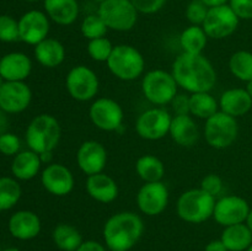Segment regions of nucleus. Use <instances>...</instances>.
Segmentation results:
<instances>
[{
	"instance_id": "obj_37",
	"label": "nucleus",
	"mask_w": 252,
	"mask_h": 251,
	"mask_svg": "<svg viewBox=\"0 0 252 251\" xmlns=\"http://www.w3.org/2000/svg\"><path fill=\"white\" fill-rule=\"evenodd\" d=\"M209 7L201 0H191L185 10V16L191 25L202 26L208 14Z\"/></svg>"
},
{
	"instance_id": "obj_51",
	"label": "nucleus",
	"mask_w": 252,
	"mask_h": 251,
	"mask_svg": "<svg viewBox=\"0 0 252 251\" xmlns=\"http://www.w3.org/2000/svg\"><path fill=\"white\" fill-rule=\"evenodd\" d=\"M4 83H5L4 78H2V76H1V75H0V86H1V85H2V84H4Z\"/></svg>"
},
{
	"instance_id": "obj_49",
	"label": "nucleus",
	"mask_w": 252,
	"mask_h": 251,
	"mask_svg": "<svg viewBox=\"0 0 252 251\" xmlns=\"http://www.w3.org/2000/svg\"><path fill=\"white\" fill-rule=\"evenodd\" d=\"M246 91H248L249 93V95L251 96V98H252V80H250L249 81V83H246Z\"/></svg>"
},
{
	"instance_id": "obj_39",
	"label": "nucleus",
	"mask_w": 252,
	"mask_h": 251,
	"mask_svg": "<svg viewBox=\"0 0 252 251\" xmlns=\"http://www.w3.org/2000/svg\"><path fill=\"white\" fill-rule=\"evenodd\" d=\"M20 147H21V143H20L19 137L14 133H4L2 135H0V153H2L4 155H16L19 154Z\"/></svg>"
},
{
	"instance_id": "obj_26",
	"label": "nucleus",
	"mask_w": 252,
	"mask_h": 251,
	"mask_svg": "<svg viewBox=\"0 0 252 251\" xmlns=\"http://www.w3.org/2000/svg\"><path fill=\"white\" fill-rule=\"evenodd\" d=\"M42 160L39 154L33 150H25L15 155L11 164V171L16 179L27 181L38 175L42 166Z\"/></svg>"
},
{
	"instance_id": "obj_38",
	"label": "nucleus",
	"mask_w": 252,
	"mask_h": 251,
	"mask_svg": "<svg viewBox=\"0 0 252 251\" xmlns=\"http://www.w3.org/2000/svg\"><path fill=\"white\" fill-rule=\"evenodd\" d=\"M199 188H202L204 192H207V193H209L211 196L216 197L217 198V197L220 196V193L223 192L224 182L219 175L208 174L202 179Z\"/></svg>"
},
{
	"instance_id": "obj_6",
	"label": "nucleus",
	"mask_w": 252,
	"mask_h": 251,
	"mask_svg": "<svg viewBox=\"0 0 252 251\" xmlns=\"http://www.w3.org/2000/svg\"><path fill=\"white\" fill-rule=\"evenodd\" d=\"M176 80L171 73L162 69H154L143 75L142 93L150 103L155 106H166L177 95Z\"/></svg>"
},
{
	"instance_id": "obj_35",
	"label": "nucleus",
	"mask_w": 252,
	"mask_h": 251,
	"mask_svg": "<svg viewBox=\"0 0 252 251\" xmlns=\"http://www.w3.org/2000/svg\"><path fill=\"white\" fill-rule=\"evenodd\" d=\"M113 44L107 37H101V38L91 39L88 43V53L90 58L95 62H107L110 58L111 53L113 51Z\"/></svg>"
},
{
	"instance_id": "obj_1",
	"label": "nucleus",
	"mask_w": 252,
	"mask_h": 251,
	"mask_svg": "<svg viewBox=\"0 0 252 251\" xmlns=\"http://www.w3.org/2000/svg\"><path fill=\"white\" fill-rule=\"evenodd\" d=\"M171 74L179 88L189 94L211 93L217 84L216 68L203 53L182 52L172 63Z\"/></svg>"
},
{
	"instance_id": "obj_22",
	"label": "nucleus",
	"mask_w": 252,
	"mask_h": 251,
	"mask_svg": "<svg viewBox=\"0 0 252 251\" xmlns=\"http://www.w3.org/2000/svg\"><path fill=\"white\" fill-rule=\"evenodd\" d=\"M32 62L21 52L7 53L0 59V75L5 81H24L31 74Z\"/></svg>"
},
{
	"instance_id": "obj_47",
	"label": "nucleus",
	"mask_w": 252,
	"mask_h": 251,
	"mask_svg": "<svg viewBox=\"0 0 252 251\" xmlns=\"http://www.w3.org/2000/svg\"><path fill=\"white\" fill-rule=\"evenodd\" d=\"M52 154H53V152H47V153H42V154H39V157H41V160L43 164H51L52 161Z\"/></svg>"
},
{
	"instance_id": "obj_40",
	"label": "nucleus",
	"mask_w": 252,
	"mask_h": 251,
	"mask_svg": "<svg viewBox=\"0 0 252 251\" xmlns=\"http://www.w3.org/2000/svg\"><path fill=\"white\" fill-rule=\"evenodd\" d=\"M139 14L153 15L164 7L167 0H130Z\"/></svg>"
},
{
	"instance_id": "obj_48",
	"label": "nucleus",
	"mask_w": 252,
	"mask_h": 251,
	"mask_svg": "<svg viewBox=\"0 0 252 251\" xmlns=\"http://www.w3.org/2000/svg\"><path fill=\"white\" fill-rule=\"evenodd\" d=\"M245 224L248 225V228L250 229V231L252 233V209H250V213H249L248 218H246Z\"/></svg>"
},
{
	"instance_id": "obj_31",
	"label": "nucleus",
	"mask_w": 252,
	"mask_h": 251,
	"mask_svg": "<svg viewBox=\"0 0 252 251\" xmlns=\"http://www.w3.org/2000/svg\"><path fill=\"white\" fill-rule=\"evenodd\" d=\"M135 171L144 182H158L164 177L165 165L155 155L145 154L135 161Z\"/></svg>"
},
{
	"instance_id": "obj_23",
	"label": "nucleus",
	"mask_w": 252,
	"mask_h": 251,
	"mask_svg": "<svg viewBox=\"0 0 252 251\" xmlns=\"http://www.w3.org/2000/svg\"><path fill=\"white\" fill-rule=\"evenodd\" d=\"M43 7L49 20L61 26L73 25L80 12L78 0H43Z\"/></svg>"
},
{
	"instance_id": "obj_16",
	"label": "nucleus",
	"mask_w": 252,
	"mask_h": 251,
	"mask_svg": "<svg viewBox=\"0 0 252 251\" xmlns=\"http://www.w3.org/2000/svg\"><path fill=\"white\" fill-rule=\"evenodd\" d=\"M41 182L48 193L57 197L68 196L75 185L70 169L58 162H51L44 167L41 174Z\"/></svg>"
},
{
	"instance_id": "obj_30",
	"label": "nucleus",
	"mask_w": 252,
	"mask_h": 251,
	"mask_svg": "<svg viewBox=\"0 0 252 251\" xmlns=\"http://www.w3.org/2000/svg\"><path fill=\"white\" fill-rule=\"evenodd\" d=\"M208 43V36L202 26L189 25L180 34V46L184 53L202 54Z\"/></svg>"
},
{
	"instance_id": "obj_44",
	"label": "nucleus",
	"mask_w": 252,
	"mask_h": 251,
	"mask_svg": "<svg viewBox=\"0 0 252 251\" xmlns=\"http://www.w3.org/2000/svg\"><path fill=\"white\" fill-rule=\"evenodd\" d=\"M204 251H228V249L225 248L223 241H221L220 239H218V240L209 241V243L206 245Z\"/></svg>"
},
{
	"instance_id": "obj_28",
	"label": "nucleus",
	"mask_w": 252,
	"mask_h": 251,
	"mask_svg": "<svg viewBox=\"0 0 252 251\" xmlns=\"http://www.w3.org/2000/svg\"><path fill=\"white\" fill-rule=\"evenodd\" d=\"M52 239L54 245L62 251H76L84 241L78 228L66 223L58 224L53 229Z\"/></svg>"
},
{
	"instance_id": "obj_27",
	"label": "nucleus",
	"mask_w": 252,
	"mask_h": 251,
	"mask_svg": "<svg viewBox=\"0 0 252 251\" xmlns=\"http://www.w3.org/2000/svg\"><path fill=\"white\" fill-rule=\"evenodd\" d=\"M220 240L228 251H246L252 244V233L245 223L225 226Z\"/></svg>"
},
{
	"instance_id": "obj_41",
	"label": "nucleus",
	"mask_w": 252,
	"mask_h": 251,
	"mask_svg": "<svg viewBox=\"0 0 252 251\" xmlns=\"http://www.w3.org/2000/svg\"><path fill=\"white\" fill-rule=\"evenodd\" d=\"M229 6L240 20H252V0H229Z\"/></svg>"
},
{
	"instance_id": "obj_55",
	"label": "nucleus",
	"mask_w": 252,
	"mask_h": 251,
	"mask_svg": "<svg viewBox=\"0 0 252 251\" xmlns=\"http://www.w3.org/2000/svg\"><path fill=\"white\" fill-rule=\"evenodd\" d=\"M112 251H122V250H112Z\"/></svg>"
},
{
	"instance_id": "obj_5",
	"label": "nucleus",
	"mask_w": 252,
	"mask_h": 251,
	"mask_svg": "<svg viewBox=\"0 0 252 251\" xmlns=\"http://www.w3.org/2000/svg\"><path fill=\"white\" fill-rule=\"evenodd\" d=\"M106 64L111 74L123 81L137 80L145 69L144 57L130 44H117L113 47Z\"/></svg>"
},
{
	"instance_id": "obj_7",
	"label": "nucleus",
	"mask_w": 252,
	"mask_h": 251,
	"mask_svg": "<svg viewBox=\"0 0 252 251\" xmlns=\"http://www.w3.org/2000/svg\"><path fill=\"white\" fill-rule=\"evenodd\" d=\"M97 14L108 30L127 32L135 26L139 12L130 0H103L98 2Z\"/></svg>"
},
{
	"instance_id": "obj_21",
	"label": "nucleus",
	"mask_w": 252,
	"mask_h": 251,
	"mask_svg": "<svg viewBox=\"0 0 252 251\" xmlns=\"http://www.w3.org/2000/svg\"><path fill=\"white\" fill-rule=\"evenodd\" d=\"M41 219L34 212L19 211L9 219V231L19 240H31L41 233Z\"/></svg>"
},
{
	"instance_id": "obj_52",
	"label": "nucleus",
	"mask_w": 252,
	"mask_h": 251,
	"mask_svg": "<svg viewBox=\"0 0 252 251\" xmlns=\"http://www.w3.org/2000/svg\"><path fill=\"white\" fill-rule=\"evenodd\" d=\"M246 251H252V244H251V245H250V248H249L248 250H246Z\"/></svg>"
},
{
	"instance_id": "obj_10",
	"label": "nucleus",
	"mask_w": 252,
	"mask_h": 251,
	"mask_svg": "<svg viewBox=\"0 0 252 251\" xmlns=\"http://www.w3.org/2000/svg\"><path fill=\"white\" fill-rule=\"evenodd\" d=\"M172 116L166 108H149L138 116L135 121V130L138 135L145 140H160L169 134Z\"/></svg>"
},
{
	"instance_id": "obj_29",
	"label": "nucleus",
	"mask_w": 252,
	"mask_h": 251,
	"mask_svg": "<svg viewBox=\"0 0 252 251\" xmlns=\"http://www.w3.org/2000/svg\"><path fill=\"white\" fill-rule=\"evenodd\" d=\"M218 111H220L219 101L211 93L189 94V115L192 117L206 121Z\"/></svg>"
},
{
	"instance_id": "obj_50",
	"label": "nucleus",
	"mask_w": 252,
	"mask_h": 251,
	"mask_svg": "<svg viewBox=\"0 0 252 251\" xmlns=\"http://www.w3.org/2000/svg\"><path fill=\"white\" fill-rule=\"evenodd\" d=\"M4 251H20V250L16 248H9V249H5Z\"/></svg>"
},
{
	"instance_id": "obj_54",
	"label": "nucleus",
	"mask_w": 252,
	"mask_h": 251,
	"mask_svg": "<svg viewBox=\"0 0 252 251\" xmlns=\"http://www.w3.org/2000/svg\"><path fill=\"white\" fill-rule=\"evenodd\" d=\"M94 1H96V2H101V1H103V0H94Z\"/></svg>"
},
{
	"instance_id": "obj_4",
	"label": "nucleus",
	"mask_w": 252,
	"mask_h": 251,
	"mask_svg": "<svg viewBox=\"0 0 252 251\" xmlns=\"http://www.w3.org/2000/svg\"><path fill=\"white\" fill-rule=\"evenodd\" d=\"M216 202V197L202 188L187 189L177 199V216L186 223L201 224L213 218Z\"/></svg>"
},
{
	"instance_id": "obj_3",
	"label": "nucleus",
	"mask_w": 252,
	"mask_h": 251,
	"mask_svg": "<svg viewBox=\"0 0 252 251\" xmlns=\"http://www.w3.org/2000/svg\"><path fill=\"white\" fill-rule=\"evenodd\" d=\"M62 138V127L58 120L48 113L36 116L26 129V143L37 154L53 152Z\"/></svg>"
},
{
	"instance_id": "obj_32",
	"label": "nucleus",
	"mask_w": 252,
	"mask_h": 251,
	"mask_svg": "<svg viewBox=\"0 0 252 251\" xmlns=\"http://www.w3.org/2000/svg\"><path fill=\"white\" fill-rule=\"evenodd\" d=\"M229 70L241 81L252 80V53L249 51H238L229 59Z\"/></svg>"
},
{
	"instance_id": "obj_12",
	"label": "nucleus",
	"mask_w": 252,
	"mask_h": 251,
	"mask_svg": "<svg viewBox=\"0 0 252 251\" xmlns=\"http://www.w3.org/2000/svg\"><path fill=\"white\" fill-rule=\"evenodd\" d=\"M240 19L236 16L229 4L221 6L211 7L204 20L203 30L208 38L224 39L230 37L236 31Z\"/></svg>"
},
{
	"instance_id": "obj_20",
	"label": "nucleus",
	"mask_w": 252,
	"mask_h": 251,
	"mask_svg": "<svg viewBox=\"0 0 252 251\" xmlns=\"http://www.w3.org/2000/svg\"><path fill=\"white\" fill-rule=\"evenodd\" d=\"M85 188L89 196L100 203H112L118 197V185L115 179L105 172L88 176Z\"/></svg>"
},
{
	"instance_id": "obj_53",
	"label": "nucleus",
	"mask_w": 252,
	"mask_h": 251,
	"mask_svg": "<svg viewBox=\"0 0 252 251\" xmlns=\"http://www.w3.org/2000/svg\"><path fill=\"white\" fill-rule=\"evenodd\" d=\"M26 1H31V2H33V1H38V0H26Z\"/></svg>"
},
{
	"instance_id": "obj_11",
	"label": "nucleus",
	"mask_w": 252,
	"mask_h": 251,
	"mask_svg": "<svg viewBox=\"0 0 252 251\" xmlns=\"http://www.w3.org/2000/svg\"><path fill=\"white\" fill-rule=\"evenodd\" d=\"M91 123L103 132H117L123 125L125 112L120 103L110 97H100L89 108Z\"/></svg>"
},
{
	"instance_id": "obj_19",
	"label": "nucleus",
	"mask_w": 252,
	"mask_h": 251,
	"mask_svg": "<svg viewBox=\"0 0 252 251\" xmlns=\"http://www.w3.org/2000/svg\"><path fill=\"white\" fill-rule=\"evenodd\" d=\"M169 135L180 147L191 148L199 139L198 126L191 115H175L170 126Z\"/></svg>"
},
{
	"instance_id": "obj_25",
	"label": "nucleus",
	"mask_w": 252,
	"mask_h": 251,
	"mask_svg": "<svg viewBox=\"0 0 252 251\" xmlns=\"http://www.w3.org/2000/svg\"><path fill=\"white\" fill-rule=\"evenodd\" d=\"M34 58L44 68L53 69L61 65L65 59V47L61 41L47 37L34 46Z\"/></svg>"
},
{
	"instance_id": "obj_43",
	"label": "nucleus",
	"mask_w": 252,
	"mask_h": 251,
	"mask_svg": "<svg viewBox=\"0 0 252 251\" xmlns=\"http://www.w3.org/2000/svg\"><path fill=\"white\" fill-rule=\"evenodd\" d=\"M76 251H107L106 250V246H103L102 244L98 243L96 240H86L83 241L79 249Z\"/></svg>"
},
{
	"instance_id": "obj_24",
	"label": "nucleus",
	"mask_w": 252,
	"mask_h": 251,
	"mask_svg": "<svg viewBox=\"0 0 252 251\" xmlns=\"http://www.w3.org/2000/svg\"><path fill=\"white\" fill-rule=\"evenodd\" d=\"M252 107V98L246 89L234 88L224 91L219 98L221 112L238 118L246 115Z\"/></svg>"
},
{
	"instance_id": "obj_15",
	"label": "nucleus",
	"mask_w": 252,
	"mask_h": 251,
	"mask_svg": "<svg viewBox=\"0 0 252 251\" xmlns=\"http://www.w3.org/2000/svg\"><path fill=\"white\" fill-rule=\"evenodd\" d=\"M51 30V20L46 12L39 10H30L19 20L20 39L31 46H36L48 37Z\"/></svg>"
},
{
	"instance_id": "obj_33",
	"label": "nucleus",
	"mask_w": 252,
	"mask_h": 251,
	"mask_svg": "<svg viewBox=\"0 0 252 251\" xmlns=\"http://www.w3.org/2000/svg\"><path fill=\"white\" fill-rule=\"evenodd\" d=\"M22 189L16 180L0 177V211L11 209L21 198Z\"/></svg>"
},
{
	"instance_id": "obj_13",
	"label": "nucleus",
	"mask_w": 252,
	"mask_h": 251,
	"mask_svg": "<svg viewBox=\"0 0 252 251\" xmlns=\"http://www.w3.org/2000/svg\"><path fill=\"white\" fill-rule=\"evenodd\" d=\"M135 201L143 214L148 217L159 216L169 204V189L162 181L144 182L138 191Z\"/></svg>"
},
{
	"instance_id": "obj_45",
	"label": "nucleus",
	"mask_w": 252,
	"mask_h": 251,
	"mask_svg": "<svg viewBox=\"0 0 252 251\" xmlns=\"http://www.w3.org/2000/svg\"><path fill=\"white\" fill-rule=\"evenodd\" d=\"M7 127H9V120L6 117V112L0 108V135L7 132Z\"/></svg>"
},
{
	"instance_id": "obj_14",
	"label": "nucleus",
	"mask_w": 252,
	"mask_h": 251,
	"mask_svg": "<svg viewBox=\"0 0 252 251\" xmlns=\"http://www.w3.org/2000/svg\"><path fill=\"white\" fill-rule=\"evenodd\" d=\"M250 209L248 201L243 197L236 194L223 196L217 199L213 219L224 228L234 224L245 223Z\"/></svg>"
},
{
	"instance_id": "obj_9",
	"label": "nucleus",
	"mask_w": 252,
	"mask_h": 251,
	"mask_svg": "<svg viewBox=\"0 0 252 251\" xmlns=\"http://www.w3.org/2000/svg\"><path fill=\"white\" fill-rule=\"evenodd\" d=\"M65 88L74 100L86 102L97 95L100 81L93 69L86 65H76L66 74Z\"/></svg>"
},
{
	"instance_id": "obj_46",
	"label": "nucleus",
	"mask_w": 252,
	"mask_h": 251,
	"mask_svg": "<svg viewBox=\"0 0 252 251\" xmlns=\"http://www.w3.org/2000/svg\"><path fill=\"white\" fill-rule=\"evenodd\" d=\"M201 1L204 2L209 9H211V7H217L221 6V5L229 4V0H201Z\"/></svg>"
},
{
	"instance_id": "obj_34",
	"label": "nucleus",
	"mask_w": 252,
	"mask_h": 251,
	"mask_svg": "<svg viewBox=\"0 0 252 251\" xmlns=\"http://www.w3.org/2000/svg\"><path fill=\"white\" fill-rule=\"evenodd\" d=\"M80 31L86 39L91 41V39L106 37L108 27L106 26L100 15L96 12V14H90L84 17L80 25Z\"/></svg>"
},
{
	"instance_id": "obj_2",
	"label": "nucleus",
	"mask_w": 252,
	"mask_h": 251,
	"mask_svg": "<svg viewBox=\"0 0 252 251\" xmlns=\"http://www.w3.org/2000/svg\"><path fill=\"white\" fill-rule=\"evenodd\" d=\"M144 233V221L134 212H120L106 220L102 235L110 251H129L134 248Z\"/></svg>"
},
{
	"instance_id": "obj_17",
	"label": "nucleus",
	"mask_w": 252,
	"mask_h": 251,
	"mask_svg": "<svg viewBox=\"0 0 252 251\" xmlns=\"http://www.w3.org/2000/svg\"><path fill=\"white\" fill-rule=\"evenodd\" d=\"M107 159V150L97 140H86L76 152L78 166L86 176L103 172Z\"/></svg>"
},
{
	"instance_id": "obj_42",
	"label": "nucleus",
	"mask_w": 252,
	"mask_h": 251,
	"mask_svg": "<svg viewBox=\"0 0 252 251\" xmlns=\"http://www.w3.org/2000/svg\"><path fill=\"white\" fill-rule=\"evenodd\" d=\"M170 105L175 115H189V95L177 94Z\"/></svg>"
},
{
	"instance_id": "obj_18",
	"label": "nucleus",
	"mask_w": 252,
	"mask_h": 251,
	"mask_svg": "<svg viewBox=\"0 0 252 251\" xmlns=\"http://www.w3.org/2000/svg\"><path fill=\"white\" fill-rule=\"evenodd\" d=\"M32 100V91L24 81H5L0 86V108L6 113H20Z\"/></svg>"
},
{
	"instance_id": "obj_8",
	"label": "nucleus",
	"mask_w": 252,
	"mask_h": 251,
	"mask_svg": "<svg viewBox=\"0 0 252 251\" xmlns=\"http://www.w3.org/2000/svg\"><path fill=\"white\" fill-rule=\"evenodd\" d=\"M239 135V123L235 117L218 111L206 120L204 138L214 149H226L234 144Z\"/></svg>"
},
{
	"instance_id": "obj_36",
	"label": "nucleus",
	"mask_w": 252,
	"mask_h": 251,
	"mask_svg": "<svg viewBox=\"0 0 252 251\" xmlns=\"http://www.w3.org/2000/svg\"><path fill=\"white\" fill-rule=\"evenodd\" d=\"M19 39V21L9 15H0V41L9 43Z\"/></svg>"
}]
</instances>
